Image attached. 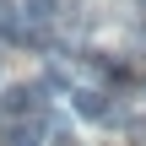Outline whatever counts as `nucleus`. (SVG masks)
<instances>
[{
  "instance_id": "nucleus-7",
  "label": "nucleus",
  "mask_w": 146,
  "mask_h": 146,
  "mask_svg": "<svg viewBox=\"0 0 146 146\" xmlns=\"http://www.w3.org/2000/svg\"><path fill=\"white\" fill-rule=\"evenodd\" d=\"M141 5H146V0H141Z\"/></svg>"
},
{
  "instance_id": "nucleus-5",
  "label": "nucleus",
  "mask_w": 146,
  "mask_h": 146,
  "mask_svg": "<svg viewBox=\"0 0 146 146\" xmlns=\"http://www.w3.org/2000/svg\"><path fill=\"white\" fill-rule=\"evenodd\" d=\"M125 141H130V146H146V114H130V119H125Z\"/></svg>"
},
{
  "instance_id": "nucleus-3",
  "label": "nucleus",
  "mask_w": 146,
  "mask_h": 146,
  "mask_svg": "<svg viewBox=\"0 0 146 146\" xmlns=\"http://www.w3.org/2000/svg\"><path fill=\"white\" fill-rule=\"evenodd\" d=\"M60 11H65V0H22V22L27 27H43V33L60 22Z\"/></svg>"
},
{
  "instance_id": "nucleus-1",
  "label": "nucleus",
  "mask_w": 146,
  "mask_h": 146,
  "mask_svg": "<svg viewBox=\"0 0 146 146\" xmlns=\"http://www.w3.org/2000/svg\"><path fill=\"white\" fill-rule=\"evenodd\" d=\"M0 146H43V119H38V114L5 119V125H0Z\"/></svg>"
},
{
  "instance_id": "nucleus-2",
  "label": "nucleus",
  "mask_w": 146,
  "mask_h": 146,
  "mask_svg": "<svg viewBox=\"0 0 146 146\" xmlns=\"http://www.w3.org/2000/svg\"><path fill=\"white\" fill-rule=\"evenodd\" d=\"M43 98H49V92H43L38 81H33V87H27V81H22V87H5V114H11V119H22V114H43Z\"/></svg>"
},
{
  "instance_id": "nucleus-6",
  "label": "nucleus",
  "mask_w": 146,
  "mask_h": 146,
  "mask_svg": "<svg viewBox=\"0 0 146 146\" xmlns=\"http://www.w3.org/2000/svg\"><path fill=\"white\" fill-rule=\"evenodd\" d=\"M54 146H81V141H76L70 130H60V135H54Z\"/></svg>"
},
{
  "instance_id": "nucleus-4",
  "label": "nucleus",
  "mask_w": 146,
  "mask_h": 146,
  "mask_svg": "<svg viewBox=\"0 0 146 146\" xmlns=\"http://www.w3.org/2000/svg\"><path fill=\"white\" fill-rule=\"evenodd\" d=\"M70 103H76V114H87V119H103V114H108L103 87H76V92H70Z\"/></svg>"
}]
</instances>
